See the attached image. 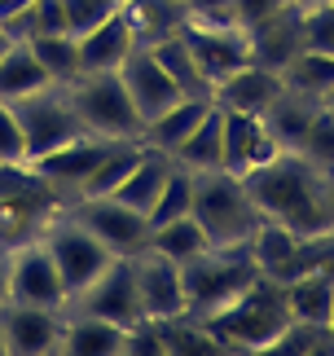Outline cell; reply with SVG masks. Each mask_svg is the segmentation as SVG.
<instances>
[{
    "mask_svg": "<svg viewBox=\"0 0 334 356\" xmlns=\"http://www.w3.org/2000/svg\"><path fill=\"white\" fill-rule=\"evenodd\" d=\"M150 246H154L159 255L176 259V264H189L193 255H202L207 246H212V238L202 234V225L193 220V216H176V220H163L150 229Z\"/></svg>",
    "mask_w": 334,
    "mask_h": 356,
    "instance_id": "obj_30",
    "label": "cell"
},
{
    "mask_svg": "<svg viewBox=\"0 0 334 356\" xmlns=\"http://www.w3.org/2000/svg\"><path fill=\"white\" fill-rule=\"evenodd\" d=\"M132 273H136V295H141L145 321L185 317V282H180L176 259H167L154 246H145L141 255H132Z\"/></svg>",
    "mask_w": 334,
    "mask_h": 356,
    "instance_id": "obj_12",
    "label": "cell"
},
{
    "mask_svg": "<svg viewBox=\"0 0 334 356\" xmlns=\"http://www.w3.org/2000/svg\"><path fill=\"white\" fill-rule=\"evenodd\" d=\"M189 5H198V0H189Z\"/></svg>",
    "mask_w": 334,
    "mask_h": 356,
    "instance_id": "obj_48",
    "label": "cell"
},
{
    "mask_svg": "<svg viewBox=\"0 0 334 356\" xmlns=\"http://www.w3.org/2000/svg\"><path fill=\"white\" fill-rule=\"evenodd\" d=\"M189 216L202 225L212 246H246L264 225V216L250 198V189L238 172L216 168V172H193V207Z\"/></svg>",
    "mask_w": 334,
    "mask_h": 356,
    "instance_id": "obj_3",
    "label": "cell"
},
{
    "mask_svg": "<svg viewBox=\"0 0 334 356\" xmlns=\"http://www.w3.org/2000/svg\"><path fill=\"white\" fill-rule=\"evenodd\" d=\"M13 44H18V40H13V35H9V26H0V58H5V53H9Z\"/></svg>",
    "mask_w": 334,
    "mask_h": 356,
    "instance_id": "obj_42",
    "label": "cell"
},
{
    "mask_svg": "<svg viewBox=\"0 0 334 356\" xmlns=\"http://www.w3.org/2000/svg\"><path fill=\"white\" fill-rule=\"evenodd\" d=\"M0 356H9V348H5V321H0Z\"/></svg>",
    "mask_w": 334,
    "mask_h": 356,
    "instance_id": "obj_44",
    "label": "cell"
},
{
    "mask_svg": "<svg viewBox=\"0 0 334 356\" xmlns=\"http://www.w3.org/2000/svg\"><path fill=\"white\" fill-rule=\"evenodd\" d=\"M229 5V13H233V22L246 26L250 22H260V18H269V13H277V9H286V5H299V0H225Z\"/></svg>",
    "mask_w": 334,
    "mask_h": 356,
    "instance_id": "obj_39",
    "label": "cell"
},
{
    "mask_svg": "<svg viewBox=\"0 0 334 356\" xmlns=\"http://www.w3.org/2000/svg\"><path fill=\"white\" fill-rule=\"evenodd\" d=\"M321 102H326V111H330V115H334V88H330V92H326V97H321Z\"/></svg>",
    "mask_w": 334,
    "mask_h": 356,
    "instance_id": "obj_45",
    "label": "cell"
},
{
    "mask_svg": "<svg viewBox=\"0 0 334 356\" xmlns=\"http://www.w3.org/2000/svg\"><path fill=\"white\" fill-rule=\"evenodd\" d=\"M246 49H250V62H255V66H269V71L282 75L286 62L303 49L299 5H286V9L269 13V18L250 22V26H246Z\"/></svg>",
    "mask_w": 334,
    "mask_h": 356,
    "instance_id": "obj_17",
    "label": "cell"
},
{
    "mask_svg": "<svg viewBox=\"0 0 334 356\" xmlns=\"http://www.w3.org/2000/svg\"><path fill=\"white\" fill-rule=\"evenodd\" d=\"M299 31L303 49L334 53V5H299Z\"/></svg>",
    "mask_w": 334,
    "mask_h": 356,
    "instance_id": "obj_36",
    "label": "cell"
},
{
    "mask_svg": "<svg viewBox=\"0 0 334 356\" xmlns=\"http://www.w3.org/2000/svg\"><path fill=\"white\" fill-rule=\"evenodd\" d=\"M207 111H212V97H180V102H172L163 115H154L145 123V145L163 149V154H176L180 141L207 119Z\"/></svg>",
    "mask_w": 334,
    "mask_h": 356,
    "instance_id": "obj_24",
    "label": "cell"
},
{
    "mask_svg": "<svg viewBox=\"0 0 334 356\" xmlns=\"http://www.w3.org/2000/svg\"><path fill=\"white\" fill-rule=\"evenodd\" d=\"M286 88L295 92H308V97H326L334 88V53H321V49H299L295 58L286 62Z\"/></svg>",
    "mask_w": 334,
    "mask_h": 356,
    "instance_id": "obj_31",
    "label": "cell"
},
{
    "mask_svg": "<svg viewBox=\"0 0 334 356\" xmlns=\"http://www.w3.org/2000/svg\"><path fill=\"white\" fill-rule=\"evenodd\" d=\"M66 308H79V312H93V317H106L123 325V330H132V325L145 321L141 312V295H136V273H132V259H110V268L97 277L88 291H79Z\"/></svg>",
    "mask_w": 334,
    "mask_h": 356,
    "instance_id": "obj_11",
    "label": "cell"
},
{
    "mask_svg": "<svg viewBox=\"0 0 334 356\" xmlns=\"http://www.w3.org/2000/svg\"><path fill=\"white\" fill-rule=\"evenodd\" d=\"M167 172H172V154H163V149L145 145V154L136 159V168L128 172V181L115 189V198L132 202L136 211L150 216V207L159 202V189H163V181H167Z\"/></svg>",
    "mask_w": 334,
    "mask_h": 356,
    "instance_id": "obj_26",
    "label": "cell"
},
{
    "mask_svg": "<svg viewBox=\"0 0 334 356\" xmlns=\"http://www.w3.org/2000/svg\"><path fill=\"white\" fill-rule=\"evenodd\" d=\"M264 277L255 255L246 246H207L202 255H193L189 264H180V282H185V317L207 321L216 312H225L229 304L250 291Z\"/></svg>",
    "mask_w": 334,
    "mask_h": 356,
    "instance_id": "obj_2",
    "label": "cell"
},
{
    "mask_svg": "<svg viewBox=\"0 0 334 356\" xmlns=\"http://www.w3.org/2000/svg\"><path fill=\"white\" fill-rule=\"evenodd\" d=\"M115 9H119V0H62L66 31H71L75 40H79V35H88L93 26H102Z\"/></svg>",
    "mask_w": 334,
    "mask_h": 356,
    "instance_id": "obj_37",
    "label": "cell"
},
{
    "mask_svg": "<svg viewBox=\"0 0 334 356\" xmlns=\"http://www.w3.org/2000/svg\"><path fill=\"white\" fill-rule=\"evenodd\" d=\"M326 352H334V339H330L326 325L290 317V325L273 339V348L264 356H326Z\"/></svg>",
    "mask_w": 334,
    "mask_h": 356,
    "instance_id": "obj_33",
    "label": "cell"
},
{
    "mask_svg": "<svg viewBox=\"0 0 334 356\" xmlns=\"http://www.w3.org/2000/svg\"><path fill=\"white\" fill-rule=\"evenodd\" d=\"M286 304H290V317L326 325L334 304V268H312L303 277L286 282Z\"/></svg>",
    "mask_w": 334,
    "mask_h": 356,
    "instance_id": "obj_27",
    "label": "cell"
},
{
    "mask_svg": "<svg viewBox=\"0 0 334 356\" xmlns=\"http://www.w3.org/2000/svg\"><path fill=\"white\" fill-rule=\"evenodd\" d=\"M53 84V79L45 75V66H40V58L31 53V44H13L5 58H0V102H18L26 97V92H35V88H45Z\"/></svg>",
    "mask_w": 334,
    "mask_h": 356,
    "instance_id": "obj_29",
    "label": "cell"
},
{
    "mask_svg": "<svg viewBox=\"0 0 334 356\" xmlns=\"http://www.w3.org/2000/svg\"><path fill=\"white\" fill-rule=\"evenodd\" d=\"M132 49H136V35H132V22L123 18V5H119L102 26L79 35V66L84 71H119Z\"/></svg>",
    "mask_w": 334,
    "mask_h": 356,
    "instance_id": "obj_21",
    "label": "cell"
},
{
    "mask_svg": "<svg viewBox=\"0 0 334 356\" xmlns=\"http://www.w3.org/2000/svg\"><path fill=\"white\" fill-rule=\"evenodd\" d=\"M295 149L308 163H317V168L334 172V115L326 111V102H321V111H317V119L308 123V132H303V141Z\"/></svg>",
    "mask_w": 334,
    "mask_h": 356,
    "instance_id": "obj_35",
    "label": "cell"
},
{
    "mask_svg": "<svg viewBox=\"0 0 334 356\" xmlns=\"http://www.w3.org/2000/svg\"><path fill=\"white\" fill-rule=\"evenodd\" d=\"M106 149H110L106 136L84 132V136H75L71 145L53 149V154H45V159H31V168L45 176V181L58 189L66 202H71V198L84 194V185H88V176L97 172V163L106 159Z\"/></svg>",
    "mask_w": 334,
    "mask_h": 356,
    "instance_id": "obj_14",
    "label": "cell"
},
{
    "mask_svg": "<svg viewBox=\"0 0 334 356\" xmlns=\"http://www.w3.org/2000/svg\"><path fill=\"white\" fill-rule=\"evenodd\" d=\"M299 5H334V0H299Z\"/></svg>",
    "mask_w": 334,
    "mask_h": 356,
    "instance_id": "obj_47",
    "label": "cell"
},
{
    "mask_svg": "<svg viewBox=\"0 0 334 356\" xmlns=\"http://www.w3.org/2000/svg\"><path fill=\"white\" fill-rule=\"evenodd\" d=\"M123 325L93 317V312L66 308L62 312V343L58 356H123Z\"/></svg>",
    "mask_w": 334,
    "mask_h": 356,
    "instance_id": "obj_20",
    "label": "cell"
},
{
    "mask_svg": "<svg viewBox=\"0 0 334 356\" xmlns=\"http://www.w3.org/2000/svg\"><path fill=\"white\" fill-rule=\"evenodd\" d=\"M326 189H330V211H334V172H326Z\"/></svg>",
    "mask_w": 334,
    "mask_h": 356,
    "instance_id": "obj_43",
    "label": "cell"
},
{
    "mask_svg": "<svg viewBox=\"0 0 334 356\" xmlns=\"http://www.w3.org/2000/svg\"><path fill=\"white\" fill-rule=\"evenodd\" d=\"M9 299V251L0 246V304Z\"/></svg>",
    "mask_w": 334,
    "mask_h": 356,
    "instance_id": "obj_41",
    "label": "cell"
},
{
    "mask_svg": "<svg viewBox=\"0 0 334 356\" xmlns=\"http://www.w3.org/2000/svg\"><path fill=\"white\" fill-rule=\"evenodd\" d=\"M66 207V198L31 163H0V246H22L45 234V225Z\"/></svg>",
    "mask_w": 334,
    "mask_h": 356,
    "instance_id": "obj_5",
    "label": "cell"
},
{
    "mask_svg": "<svg viewBox=\"0 0 334 356\" xmlns=\"http://www.w3.org/2000/svg\"><path fill=\"white\" fill-rule=\"evenodd\" d=\"M66 211H71L110 255L132 259V255H141L150 246V229H154L150 216L136 211L132 202L115 198V194H79V198L66 202Z\"/></svg>",
    "mask_w": 334,
    "mask_h": 356,
    "instance_id": "obj_8",
    "label": "cell"
},
{
    "mask_svg": "<svg viewBox=\"0 0 334 356\" xmlns=\"http://www.w3.org/2000/svg\"><path fill=\"white\" fill-rule=\"evenodd\" d=\"M119 79H123V88H128V97H132L136 111H141L145 123L154 115H163L172 102H180V88L172 84V75L163 71V62L150 49H132L128 62L119 66Z\"/></svg>",
    "mask_w": 334,
    "mask_h": 356,
    "instance_id": "obj_16",
    "label": "cell"
},
{
    "mask_svg": "<svg viewBox=\"0 0 334 356\" xmlns=\"http://www.w3.org/2000/svg\"><path fill=\"white\" fill-rule=\"evenodd\" d=\"M9 106H13V115L22 123V136H26V163L45 159L53 149L71 145L75 136H84V123H79V111H75L66 84H45L18 102H9Z\"/></svg>",
    "mask_w": 334,
    "mask_h": 356,
    "instance_id": "obj_7",
    "label": "cell"
},
{
    "mask_svg": "<svg viewBox=\"0 0 334 356\" xmlns=\"http://www.w3.org/2000/svg\"><path fill=\"white\" fill-rule=\"evenodd\" d=\"M26 44H31V53L40 58V66H45V75L53 79V84H71V79L84 75V66H79V40L71 31L35 35V40H26Z\"/></svg>",
    "mask_w": 334,
    "mask_h": 356,
    "instance_id": "obj_32",
    "label": "cell"
},
{
    "mask_svg": "<svg viewBox=\"0 0 334 356\" xmlns=\"http://www.w3.org/2000/svg\"><path fill=\"white\" fill-rule=\"evenodd\" d=\"M277 136L264 128L260 115H242V111H225V168L229 172H250L260 163H269L277 154Z\"/></svg>",
    "mask_w": 334,
    "mask_h": 356,
    "instance_id": "obj_19",
    "label": "cell"
},
{
    "mask_svg": "<svg viewBox=\"0 0 334 356\" xmlns=\"http://www.w3.org/2000/svg\"><path fill=\"white\" fill-rule=\"evenodd\" d=\"M326 330H330V339H334V304H330V321H326Z\"/></svg>",
    "mask_w": 334,
    "mask_h": 356,
    "instance_id": "obj_46",
    "label": "cell"
},
{
    "mask_svg": "<svg viewBox=\"0 0 334 356\" xmlns=\"http://www.w3.org/2000/svg\"><path fill=\"white\" fill-rule=\"evenodd\" d=\"M176 163H185L189 172H216L225 168V111L212 102V111H207V119L193 128L185 141H180V149L172 154Z\"/></svg>",
    "mask_w": 334,
    "mask_h": 356,
    "instance_id": "obj_25",
    "label": "cell"
},
{
    "mask_svg": "<svg viewBox=\"0 0 334 356\" xmlns=\"http://www.w3.org/2000/svg\"><path fill=\"white\" fill-rule=\"evenodd\" d=\"M282 88H286V79L277 75V71H269V66H255V62H246V66H238L233 75H225V79H220V84L212 88V102L220 106V111L264 115Z\"/></svg>",
    "mask_w": 334,
    "mask_h": 356,
    "instance_id": "obj_18",
    "label": "cell"
},
{
    "mask_svg": "<svg viewBox=\"0 0 334 356\" xmlns=\"http://www.w3.org/2000/svg\"><path fill=\"white\" fill-rule=\"evenodd\" d=\"M40 242L49 246L53 264H58V273H62L66 299H75L79 291H88V286H93V282L110 268V259H119V255H110L106 246L97 242V238H93L88 229H84V225H79L66 207H62V211L45 225Z\"/></svg>",
    "mask_w": 334,
    "mask_h": 356,
    "instance_id": "obj_9",
    "label": "cell"
},
{
    "mask_svg": "<svg viewBox=\"0 0 334 356\" xmlns=\"http://www.w3.org/2000/svg\"><path fill=\"white\" fill-rule=\"evenodd\" d=\"M66 88H71L84 132L106 136V141H145V119L132 106L119 71H84Z\"/></svg>",
    "mask_w": 334,
    "mask_h": 356,
    "instance_id": "obj_6",
    "label": "cell"
},
{
    "mask_svg": "<svg viewBox=\"0 0 334 356\" xmlns=\"http://www.w3.org/2000/svg\"><path fill=\"white\" fill-rule=\"evenodd\" d=\"M9 299L18 304H40V308H66V286H62V273L53 264L49 246L45 242H22V246H9Z\"/></svg>",
    "mask_w": 334,
    "mask_h": 356,
    "instance_id": "obj_10",
    "label": "cell"
},
{
    "mask_svg": "<svg viewBox=\"0 0 334 356\" xmlns=\"http://www.w3.org/2000/svg\"><path fill=\"white\" fill-rule=\"evenodd\" d=\"M207 330L220 339L225 352H269L273 339L290 325V304H286V286L273 282V277H260L250 291L229 304L225 312L202 321Z\"/></svg>",
    "mask_w": 334,
    "mask_h": 356,
    "instance_id": "obj_4",
    "label": "cell"
},
{
    "mask_svg": "<svg viewBox=\"0 0 334 356\" xmlns=\"http://www.w3.org/2000/svg\"><path fill=\"white\" fill-rule=\"evenodd\" d=\"M321 111V97H308V92H295V88H282L273 97V106L264 111V128L277 136V145L282 149H295L303 141V132H308V123L317 119Z\"/></svg>",
    "mask_w": 334,
    "mask_h": 356,
    "instance_id": "obj_23",
    "label": "cell"
},
{
    "mask_svg": "<svg viewBox=\"0 0 334 356\" xmlns=\"http://www.w3.org/2000/svg\"><path fill=\"white\" fill-rule=\"evenodd\" d=\"M185 44H189L193 62H198V71H202V79L212 88L225 75H233L238 66L250 62L242 26H185Z\"/></svg>",
    "mask_w": 334,
    "mask_h": 356,
    "instance_id": "obj_15",
    "label": "cell"
},
{
    "mask_svg": "<svg viewBox=\"0 0 334 356\" xmlns=\"http://www.w3.org/2000/svg\"><path fill=\"white\" fill-rule=\"evenodd\" d=\"M193 207V172L185 163L172 159V172H167V181L159 189V202L150 207V225H163V220H176V216H189Z\"/></svg>",
    "mask_w": 334,
    "mask_h": 356,
    "instance_id": "obj_34",
    "label": "cell"
},
{
    "mask_svg": "<svg viewBox=\"0 0 334 356\" xmlns=\"http://www.w3.org/2000/svg\"><path fill=\"white\" fill-rule=\"evenodd\" d=\"M150 53L163 62V71L172 75V84L180 88V97H212V84L202 79L198 62H193V53L185 44V31L167 35V40H159V44H150Z\"/></svg>",
    "mask_w": 334,
    "mask_h": 356,
    "instance_id": "obj_28",
    "label": "cell"
},
{
    "mask_svg": "<svg viewBox=\"0 0 334 356\" xmlns=\"http://www.w3.org/2000/svg\"><path fill=\"white\" fill-rule=\"evenodd\" d=\"M330 238H334V229H330Z\"/></svg>",
    "mask_w": 334,
    "mask_h": 356,
    "instance_id": "obj_49",
    "label": "cell"
},
{
    "mask_svg": "<svg viewBox=\"0 0 334 356\" xmlns=\"http://www.w3.org/2000/svg\"><path fill=\"white\" fill-rule=\"evenodd\" d=\"M264 220L286 225L299 238H321L334 229L330 211V189H326V168H317L299 149H277L269 163L250 172H238Z\"/></svg>",
    "mask_w": 334,
    "mask_h": 356,
    "instance_id": "obj_1",
    "label": "cell"
},
{
    "mask_svg": "<svg viewBox=\"0 0 334 356\" xmlns=\"http://www.w3.org/2000/svg\"><path fill=\"white\" fill-rule=\"evenodd\" d=\"M35 0H0V22H13V18H22L26 9H31Z\"/></svg>",
    "mask_w": 334,
    "mask_h": 356,
    "instance_id": "obj_40",
    "label": "cell"
},
{
    "mask_svg": "<svg viewBox=\"0 0 334 356\" xmlns=\"http://www.w3.org/2000/svg\"><path fill=\"white\" fill-rule=\"evenodd\" d=\"M0 163H26V136L9 102H0Z\"/></svg>",
    "mask_w": 334,
    "mask_h": 356,
    "instance_id": "obj_38",
    "label": "cell"
},
{
    "mask_svg": "<svg viewBox=\"0 0 334 356\" xmlns=\"http://www.w3.org/2000/svg\"><path fill=\"white\" fill-rule=\"evenodd\" d=\"M123 18L132 22L136 49H150L189 26V0H119Z\"/></svg>",
    "mask_w": 334,
    "mask_h": 356,
    "instance_id": "obj_22",
    "label": "cell"
},
{
    "mask_svg": "<svg viewBox=\"0 0 334 356\" xmlns=\"http://www.w3.org/2000/svg\"><path fill=\"white\" fill-rule=\"evenodd\" d=\"M62 312L66 308H40V304L5 299V304H0V321H5V348H9V356H58Z\"/></svg>",
    "mask_w": 334,
    "mask_h": 356,
    "instance_id": "obj_13",
    "label": "cell"
}]
</instances>
